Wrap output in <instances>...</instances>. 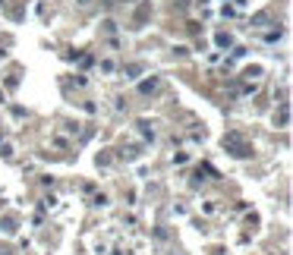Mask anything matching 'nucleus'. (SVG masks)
<instances>
[{
  "instance_id": "nucleus-1",
  "label": "nucleus",
  "mask_w": 293,
  "mask_h": 255,
  "mask_svg": "<svg viewBox=\"0 0 293 255\" xmlns=\"http://www.w3.org/2000/svg\"><path fill=\"white\" fill-rule=\"evenodd\" d=\"M287 120H290V114H287V107H281V114H274V123H281V126H287Z\"/></svg>"
},
{
  "instance_id": "nucleus-2",
  "label": "nucleus",
  "mask_w": 293,
  "mask_h": 255,
  "mask_svg": "<svg viewBox=\"0 0 293 255\" xmlns=\"http://www.w3.org/2000/svg\"><path fill=\"white\" fill-rule=\"evenodd\" d=\"M155 88H158V79H152V82H142V92H145V95H149V92H155Z\"/></svg>"
},
{
  "instance_id": "nucleus-3",
  "label": "nucleus",
  "mask_w": 293,
  "mask_h": 255,
  "mask_svg": "<svg viewBox=\"0 0 293 255\" xmlns=\"http://www.w3.org/2000/svg\"><path fill=\"white\" fill-rule=\"evenodd\" d=\"M76 4H79V7H88V4H91V0H76Z\"/></svg>"
},
{
  "instance_id": "nucleus-4",
  "label": "nucleus",
  "mask_w": 293,
  "mask_h": 255,
  "mask_svg": "<svg viewBox=\"0 0 293 255\" xmlns=\"http://www.w3.org/2000/svg\"><path fill=\"white\" fill-rule=\"evenodd\" d=\"M104 4H114V0H104Z\"/></svg>"
}]
</instances>
